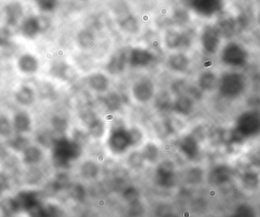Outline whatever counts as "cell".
I'll return each instance as SVG.
<instances>
[{
    "mask_svg": "<svg viewBox=\"0 0 260 217\" xmlns=\"http://www.w3.org/2000/svg\"><path fill=\"white\" fill-rule=\"evenodd\" d=\"M27 137H24L22 134H18L14 137L9 141V146L15 151H22L24 152L30 145Z\"/></svg>",
    "mask_w": 260,
    "mask_h": 217,
    "instance_id": "obj_26",
    "label": "cell"
},
{
    "mask_svg": "<svg viewBox=\"0 0 260 217\" xmlns=\"http://www.w3.org/2000/svg\"><path fill=\"white\" fill-rule=\"evenodd\" d=\"M38 6L43 12H49L54 10L56 7V2L51 1V0H43V1H38Z\"/></svg>",
    "mask_w": 260,
    "mask_h": 217,
    "instance_id": "obj_35",
    "label": "cell"
},
{
    "mask_svg": "<svg viewBox=\"0 0 260 217\" xmlns=\"http://www.w3.org/2000/svg\"><path fill=\"white\" fill-rule=\"evenodd\" d=\"M43 159V152L40 148L35 146H29L23 152V162L26 165L33 166L38 164Z\"/></svg>",
    "mask_w": 260,
    "mask_h": 217,
    "instance_id": "obj_23",
    "label": "cell"
},
{
    "mask_svg": "<svg viewBox=\"0 0 260 217\" xmlns=\"http://www.w3.org/2000/svg\"><path fill=\"white\" fill-rule=\"evenodd\" d=\"M180 149L183 155L189 160H197L201 154V148L198 138L191 134L182 139L180 143Z\"/></svg>",
    "mask_w": 260,
    "mask_h": 217,
    "instance_id": "obj_9",
    "label": "cell"
},
{
    "mask_svg": "<svg viewBox=\"0 0 260 217\" xmlns=\"http://www.w3.org/2000/svg\"><path fill=\"white\" fill-rule=\"evenodd\" d=\"M145 160L143 156L140 153L135 152L132 154L129 157V163L130 166L133 168H139L143 164V161Z\"/></svg>",
    "mask_w": 260,
    "mask_h": 217,
    "instance_id": "obj_34",
    "label": "cell"
},
{
    "mask_svg": "<svg viewBox=\"0 0 260 217\" xmlns=\"http://www.w3.org/2000/svg\"><path fill=\"white\" fill-rule=\"evenodd\" d=\"M225 3L221 1H192L190 7L197 15L204 18L220 16L225 9Z\"/></svg>",
    "mask_w": 260,
    "mask_h": 217,
    "instance_id": "obj_6",
    "label": "cell"
},
{
    "mask_svg": "<svg viewBox=\"0 0 260 217\" xmlns=\"http://www.w3.org/2000/svg\"><path fill=\"white\" fill-rule=\"evenodd\" d=\"M250 82L246 71L224 70L220 74L217 92L229 105L244 100L250 93Z\"/></svg>",
    "mask_w": 260,
    "mask_h": 217,
    "instance_id": "obj_1",
    "label": "cell"
},
{
    "mask_svg": "<svg viewBox=\"0 0 260 217\" xmlns=\"http://www.w3.org/2000/svg\"><path fill=\"white\" fill-rule=\"evenodd\" d=\"M128 62V58L126 53L119 51L113 55L107 65V70L111 75H118L123 73Z\"/></svg>",
    "mask_w": 260,
    "mask_h": 217,
    "instance_id": "obj_14",
    "label": "cell"
},
{
    "mask_svg": "<svg viewBox=\"0 0 260 217\" xmlns=\"http://www.w3.org/2000/svg\"><path fill=\"white\" fill-rule=\"evenodd\" d=\"M188 18H189V15H188L187 12L183 10H179L174 15V19H175L176 22L178 23V24H184L187 21Z\"/></svg>",
    "mask_w": 260,
    "mask_h": 217,
    "instance_id": "obj_38",
    "label": "cell"
},
{
    "mask_svg": "<svg viewBox=\"0 0 260 217\" xmlns=\"http://www.w3.org/2000/svg\"><path fill=\"white\" fill-rule=\"evenodd\" d=\"M218 55L220 64L225 70L245 71L251 63L250 47L238 38L224 41Z\"/></svg>",
    "mask_w": 260,
    "mask_h": 217,
    "instance_id": "obj_2",
    "label": "cell"
},
{
    "mask_svg": "<svg viewBox=\"0 0 260 217\" xmlns=\"http://www.w3.org/2000/svg\"><path fill=\"white\" fill-rule=\"evenodd\" d=\"M122 98L117 93L108 94L104 99L106 107L111 112L117 111L122 106Z\"/></svg>",
    "mask_w": 260,
    "mask_h": 217,
    "instance_id": "obj_25",
    "label": "cell"
},
{
    "mask_svg": "<svg viewBox=\"0 0 260 217\" xmlns=\"http://www.w3.org/2000/svg\"><path fill=\"white\" fill-rule=\"evenodd\" d=\"M88 82L90 88L98 92H104L109 86V80L102 73L91 75L88 78Z\"/></svg>",
    "mask_w": 260,
    "mask_h": 217,
    "instance_id": "obj_22",
    "label": "cell"
},
{
    "mask_svg": "<svg viewBox=\"0 0 260 217\" xmlns=\"http://www.w3.org/2000/svg\"><path fill=\"white\" fill-rule=\"evenodd\" d=\"M12 125L18 134H23L31 129V119L25 112H18L14 116Z\"/></svg>",
    "mask_w": 260,
    "mask_h": 217,
    "instance_id": "obj_17",
    "label": "cell"
},
{
    "mask_svg": "<svg viewBox=\"0 0 260 217\" xmlns=\"http://www.w3.org/2000/svg\"><path fill=\"white\" fill-rule=\"evenodd\" d=\"M81 172H82V175L86 178H93L97 175L99 168L95 163L88 161L82 165L81 167Z\"/></svg>",
    "mask_w": 260,
    "mask_h": 217,
    "instance_id": "obj_32",
    "label": "cell"
},
{
    "mask_svg": "<svg viewBox=\"0 0 260 217\" xmlns=\"http://www.w3.org/2000/svg\"><path fill=\"white\" fill-rule=\"evenodd\" d=\"M55 140H54L53 137H52L51 134L48 132L41 133V134L38 136V141H39L41 144L44 145V146H49V145H52V146H53Z\"/></svg>",
    "mask_w": 260,
    "mask_h": 217,
    "instance_id": "obj_37",
    "label": "cell"
},
{
    "mask_svg": "<svg viewBox=\"0 0 260 217\" xmlns=\"http://www.w3.org/2000/svg\"><path fill=\"white\" fill-rule=\"evenodd\" d=\"M30 217H59L61 211L56 206L52 204H38L35 208L28 212Z\"/></svg>",
    "mask_w": 260,
    "mask_h": 217,
    "instance_id": "obj_18",
    "label": "cell"
},
{
    "mask_svg": "<svg viewBox=\"0 0 260 217\" xmlns=\"http://www.w3.org/2000/svg\"><path fill=\"white\" fill-rule=\"evenodd\" d=\"M219 74L212 71L206 70L200 75L198 78V88L202 93H210L217 91Z\"/></svg>",
    "mask_w": 260,
    "mask_h": 217,
    "instance_id": "obj_10",
    "label": "cell"
},
{
    "mask_svg": "<svg viewBox=\"0 0 260 217\" xmlns=\"http://www.w3.org/2000/svg\"><path fill=\"white\" fill-rule=\"evenodd\" d=\"M10 33L6 28L0 29V47L6 46L9 43Z\"/></svg>",
    "mask_w": 260,
    "mask_h": 217,
    "instance_id": "obj_39",
    "label": "cell"
},
{
    "mask_svg": "<svg viewBox=\"0 0 260 217\" xmlns=\"http://www.w3.org/2000/svg\"><path fill=\"white\" fill-rule=\"evenodd\" d=\"M157 178L159 184L165 187L172 185L174 179V164L170 161H165L159 165L157 169Z\"/></svg>",
    "mask_w": 260,
    "mask_h": 217,
    "instance_id": "obj_12",
    "label": "cell"
},
{
    "mask_svg": "<svg viewBox=\"0 0 260 217\" xmlns=\"http://www.w3.org/2000/svg\"><path fill=\"white\" fill-rule=\"evenodd\" d=\"M82 154L80 145L67 137L56 139L53 145L52 157L57 167L67 168L73 160L79 158Z\"/></svg>",
    "mask_w": 260,
    "mask_h": 217,
    "instance_id": "obj_3",
    "label": "cell"
},
{
    "mask_svg": "<svg viewBox=\"0 0 260 217\" xmlns=\"http://www.w3.org/2000/svg\"><path fill=\"white\" fill-rule=\"evenodd\" d=\"M35 94L33 89L28 86H22L15 93V100L22 106H29L35 101Z\"/></svg>",
    "mask_w": 260,
    "mask_h": 217,
    "instance_id": "obj_24",
    "label": "cell"
},
{
    "mask_svg": "<svg viewBox=\"0 0 260 217\" xmlns=\"http://www.w3.org/2000/svg\"><path fill=\"white\" fill-rule=\"evenodd\" d=\"M171 100H170L169 96L167 94H160L158 97H157V108L160 110H168L171 107Z\"/></svg>",
    "mask_w": 260,
    "mask_h": 217,
    "instance_id": "obj_36",
    "label": "cell"
},
{
    "mask_svg": "<svg viewBox=\"0 0 260 217\" xmlns=\"http://www.w3.org/2000/svg\"><path fill=\"white\" fill-rule=\"evenodd\" d=\"M18 67L24 74H33L38 71L39 62L36 57L30 54H24L18 61Z\"/></svg>",
    "mask_w": 260,
    "mask_h": 217,
    "instance_id": "obj_19",
    "label": "cell"
},
{
    "mask_svg": "<svg viewBox=\"0 0 260 217\" xmlns=\"http://www.w3.org/2000/svg\"><path fill=\"white\" fill-rule=\"evenodd\" d=\"M13 131L12 122H10L6 116H0V136L1 137H10Z\"/></svg>",
    "mask_w": 260,
    "mask_h": 217,
    "instance_id": "obj_27",
    "label": "cell"
},
{
    "mask_svg": "<svg viewBox=\"0 0 260 217\" xmlns=\"http://www.w3.org/2000/svg\"><path fill=\"white\" fill-rule=\"evenodd\" d=\"M165 44L170 49H177L188 45L190 38L186 33H181L177 30H168L165 35Z\"/></svg>",
    "mask_w": 260,
    "mask_h": 217,
    "instance_id": "obj_15",
    "label": "cell"
},
{
    "mask_svg": "<svg viewBox=\"0 0 260 217\" xmlns=\"http://www.w3.org/2000/svg\"><path fill=\"white\" fill-rule=\"evenodd\" d=\"M132 91L136 100L145 103L149 101L154 96V86L150 79H141L134 84Z\"/></svg>",
    "mask_w": 260,
    "mask_h": 217,
    "instance_id": "obj_8",
    "label": "cell"
},
{
    "mask_svg": "<svg viewBox=\"0 0 260 217\" xmlns=\"http://www.w3.org/2000/svg\"><path fill=\"white\" fill-rule=\"evenodd\" d=\"M168 63L171 69L183 73V71H186L189 68L190 61L189 58L183 53H177V54L172 55L169 58Z\"/></svg>",
    "mask_w": 260,
    "mask_h": 217,
    "instance_id": "obj_21",
    "label": "cell"
},
{
    "mask_svg": "<svg viewBox=\"0 0 260 217\" xmlns=\"http://www.w3.org/2000/svg\"><path fill=\"white\" fill-rule=\"evenodd\" d=\"M4 12L6 23L10 26L16 25L24 14L22 6L18 3H9L5 7Z\"/></svg>",
    "mask_w": 260,
    "mask_h": 217,
    "instance_id": "obj_16",
    "label": "cell"
},
{
    "mask_svg": "<svg viewBox=\"0 0 260 217\" xmlns=\"http://www.w3.org/2000/svg\"><path fill=\"white\" fill-rule=\"evenodd\" d=\"M8 188V183L6 178L3 177H0V195L6 190Z\"/></svg>",
    "mask_w": 260,
    "mask_h": 217,
    "instance_id": "obj_40",
    "label": "cell"
},
{
    "mask_svg": "<svg viewBox=\"0 0 260 217\" xmlns=\"http://www.w3.org/2000/svg\"><path fill=\"white\" fill-rule=\"evenodd\" d=\"M105 124L101 119H95L89 125V132L94 137H100L105 132Z\"/></svg>",
    "mask_w": 260,
    "mask_h": 217,
    "instance_id": "obj_29",
    "label": "cell"
},
{
    "mask_svg": "<svg viewBox=\"0 0 260 217\" xmlns=\"http://www.w3.org/2000/svg\"><path fill=\"white\" fill-rule=\"evenodd\" d=\"M52 125H53L55 131L59 133H63L68 127L67 120L63 118L59 117V116H55L52 119Z\"/></svg>",
    "mask_w": 260,
    "mask_h": 217,
    "instance_id": "obj_33",
    "label": "cell"
},
{
    "mask_svg": "<svg viewBox=\"0 0 260 217\" xmlns=\"http://www.w3.org/2000/svg\"><path fill=\"white\" fill-rule=\"evenodd\" d=\"M40 17L32 16L26 18L21 26V31L23 36L28 39H33L38 33L43 31Z\"/></svg>",
    "mask_w": 260,
    "mask_h": 217,
    "instance_id": "obj_13",
    "label": "cell"
},
{
    "mask_svg": "<svg viewBox=\"0 0 260 217\" xmlns=\"http://www.w3.org/2000/svg\"><path fill=\"white\" fill-rule=\"evenodd\" d=\"M154 59L152 53L142 48H134L130 51L128 63L130 66L145 67L150 65Z\"/></svg>",
    "mask_w": 260,
    "mask_h": 217,
    "instance_id": "obj_11",
    "label": "cell"
},
{
    "mask_svg": "<svg viewBox=\"0 0 260 217\" xmlns=\"http://www.w3.org/2000/svg\"><path fill=\"white\" fill-rule=\"evenodd\" d=\"M142 154L145 160L150 162L155 161L156 159L158 157V149L153 143H148L144 148Z\"/></svg>",
    "mask_w": 260,
    "mask_h": 217,
    "instance_id": "obj_30",
    "label": "cell"
},
{
    "mask_svg": "<svg viewBox=\"0 0 260 217\" xmlns=\"http://www.w3.org/2000/svg\"><path fill=\"white\" fill-rule=\"evenodd\" d=\"M140 137V134L136 129L126 130L119 127L111 133L108 140V144L113 152L121 154L125 152L133 143H136Z\"/></svg>",
    "mask_w": 260,
    "mask_h": 217,
    "instance_id": "obj_5",
    "label": "cell"
},
{
    "mask_svg": "<svg viewBox=\"0 0 260 217\" xmlns=\"http://www.w3.org/2000/svg\"><path fill=\"white\" fill-rule=\"evenodd\" d=\"M200 40L203 51L209 56L218 55L225 41L216 23L205 26Z\"/></svg>",
    "mask_w": 260,
    "mask_h": 217,
    "instance_id": "obj_4",
    "label": "cell"
},
{
    "mask_svg": "<svg viewBox=\"0 0 260 217\" xmlns=\"http://www.w3.org/2000/svg\"><path fill=\"white\" fill-rule=\"evenodd\" d=\"M78 41L82 47L88 48L92 47L94 42V37L88 30H82L78 35Z\"/></svg>",
    "mask_w": 260,
    "mask_h": 217,
    "instance_id": "obj_28",
    "label": "cell"
},
{
    "mask_svg": "<svg viewBox=\"0 0 260 217\" xmlns=\"http://www.w3.org/2000/svg\"><path fill=\"white\" fill-rule=\"evenodd\" d=\"M121 27L123 30L129 33H134L138 30V22L137 20L135 17L132 15H128L127 17H125L121 21Z\"/></svg>",
    "mask_w": 260,
    "mask_h": 217,
    "instance_id": "obj_31",
    "label": "cell"
},
{
    "mask_svg": "<svg viewBox=\"0 0 260 217\" xmlns=\"http://www.w3.org/2000/svg\"><path fill=\"white\" fill-rule=\"evenodd\" d=\"M13 198L18 213L21 211L28 213L32 209L41 204L38 192L31 190H24L18 192Z\"/></svg>",
    "mask_w": 260,
    "mask_h": 217,
    "instance_id": "obj_7",
    "label": "cell"
},
{
    "mask_svg": "<svg viewBox=\"0 0 260 217\" xmlns=\"http://www.w3.org/2000/svg\"><path fill=\"white\" fill-rule=\"evenodd\" d=\"M193 100L189 95L180 96L173 104L174 111L183 116L190 114L193 110Z\"/></svg>",
    "mask_w": 260,
    "mask_h": 217,
    "instance_id": "obj_20",
    "label": "cell"
},
{
    "mask_svg": "<svg viewBox=\"0 0 260 217\" xmlns=\"http://www.w3.org/2000/svg\"><path fill=\"white\" fill-rule=\"evenodd\" d=\"M256 22L260 28V7L258 9L257 12L256 13Z\"/></svg>",
    "mask_w": 260,
    "mask_h": 217,
    "instance_id": "obj_41",
    "label": "cell"
}]
</instances>
